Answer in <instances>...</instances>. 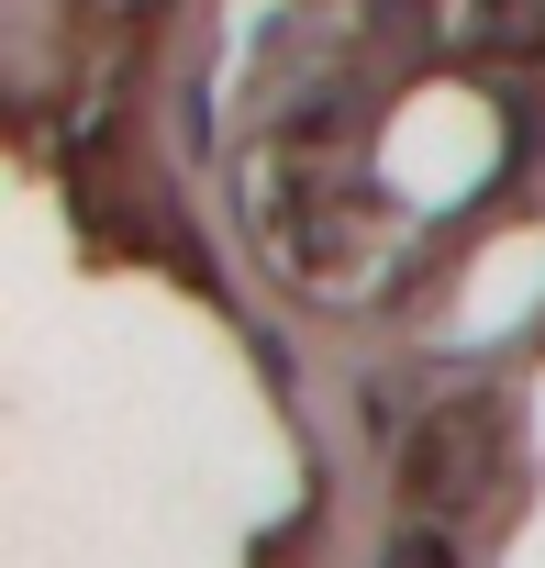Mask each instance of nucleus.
<instances>
[{"label":"nucleus","mask_w":545,"mask_h":568,"mask_svg":"<svg viewBox=\"0 0 545 568\" xmlns=\"http://www.w3.org/2000/svg\"><path fill=\"white\" fill-rule=\"evenodd\" d=\"M379 568H456V535H445V524H401V535L379 546Z\"/></svg>","instance_id":"obj_3"},{"label":"nucleus","mask_w":545,"mask_h":568,"mask_svg":"<svg viewBox=\"0 0 545 568\" xmlns=\"http://www.w3.org/2000/svg\"><path fill=\"white\" fill-rule=\"evenodd\" d=\"M456 45L467 57H501V68L545 57V0H456Z\"/></svg>","instance_id":"obj_2"},{"label":"nucleus","mask_w":545,"mask_h":568,"mask_svg":"<svg viewBox=\"0 0 545 568\" xmlns=\"http://www.w3.org/2000/svg\"><path fill=\"white\" fill-rule=\"evenodd\" d=\"M401 501H412V524L467 535V524L501 501V402H479V390L434 402V413L412 424V446H401Z\"/></svg>","instance_id":"obj_1"}]
</instances>
